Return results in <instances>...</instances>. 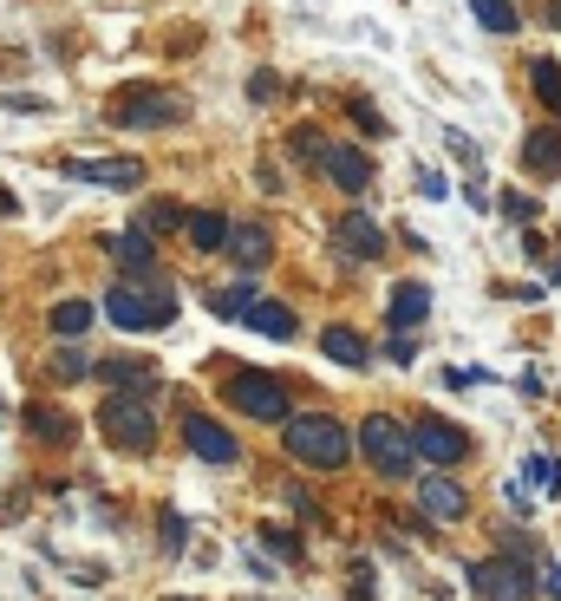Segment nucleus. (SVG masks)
I'll return each instance as SVG.
<instances>
[{
    "label": "nucleus",
    "instance_id": "nucleus-1",
    "mask_svg": "<svg viewBox=\"0 0 561 601\" xmlns=\"http://www.w3.org/2000/svg\"><path fill=\"white\" fill-rule=\"evenodd\" d=\"M280 451L294 464H307V471H340L352 457V432L340 419H327V412H294L280 425Z\"/></svg>",
    "mask_w": 561,
    "mask_h": 601
},
{
    "label": "nucleus",
    "instance_id": "nucleus-2",
    "mask_svg": "<svg viewBox=\"0 0 561 601\" xmlns=\"http://www.w3.org/2000/svg\"><path fill=\"white\" fill-rule=\"evenodd\" d=\"M105 320L125 327V334H157L177 320V295L157 282V288H138V282H112L105 288Z\"/></svg>",
    "mask_w": 561,
    "mask_h": 601
},
{
    "label": "nucleus",
    "instance_id": "nucleus-3",
    "mask_svg": "<svg viewBox=\"0 0 561 601\" xmlns=\"http://www.w3.org/2000/svg\"><path fill=\"white\" fill-rule=\"evenodd\" d=\"M98 432L112 439V451H157V412H150V392H112L98 405Z\"/></svg>",
    "mask_w": 561,
    "mask_h": 601
},
{
    "label": "nucleus",
    "instance_id": "nucleus-4",
    "mask_svg": "<svg viewBox=\"0 0 561 601\" xmlns=\"http://www.w3.org/2000/svg\"><path fill=\"white\" fill-rule=\"evenodd\" d=\"M529 562H536V549H529V542H516V549H509V556H496V562H464V582H470L484 601H536Z\"/></svg>",
    "mask_w": 561,
    "mask_h": 601
},
{
    "label": "nucleus",
    "instance_id": "nucleus-5",
    "mask_svg": "<svg viewBox=\"0 0 561 601\" xmlns=\"http://www.w3.org/2000/svg\"><path fill=\"white\" fill-rule=\"evenodd\" d=\"M222 399L242 412V419H255V425H287L294 419V399H287V379L275 373H229V386H222Z\"/></svg>",
    "mask_w": 561,
    "mask_h": 601
},
{
    "label": "nucleus",
    "instance_id": "nucleus-6",
    "mask_svg": "<svg viewBox=\"0 0 561 601\" xmlns=\"http://www.w3.org/2000/svg\"><path fill=\"white\" fill-rule=\"evenodd\" d=\"M359 451H366V464L379 471V477H412V432L399 425V419H385V412H372V419H359Z\"/></svg>",
    "mask_w": 561,
    "mask_h": 601
},
{
    "label": "nucleus",
    "instance_id": "nucleus-7",
    "mask_svg": "<svg viewBox=\"0 0 561 601\" xmlns=\"http://www.w3.org/2000/svg\"><path fill=\"white\" fill-rule=\"evenodd\" d=\"M112 118L125 125V131H157V125H183L190 118V98L183 92H163V85H131L118 105H112Z\"/></svg>",
    "mask_w": 561,
    "mask_h": 601
},
{
    "label": "nucleus",
    "instance_id": "nucleus-8",
    "mask_svg": "<svg viewBox=\"0 0 561 601\" xmlns=\"http://www.w3.org/2000/svg\"><path fill=\"white\" fill-rule=\"evenodd\" d=\"M412 432V451H419L424 464H457V457H470V432L464 425H451V419H437V412H424V419H412L405 425Z\"/></svg>",
    "mask_w": 561,
    "mask_h": 601
},
{
    "label": "nucleus",
    "instance_id": "nucleus-9",
    "mask_svg": "<svg viewBox=\"0 0 561 601\" xmlns=\"http://www.w3.org/2000/svg\"><path fill=\"white\" fill-rule=\"evenodd\" d=\"M60 170H66L72 183H98V190H138L144 183L138 157H66Z\"/></svg>",
    "mask_w": 561,
    "mask_h": 601
},
{
    "label": "nucleus",
    "instance_id": "nucleus-10",
    "mask_svg": "<svg viewBox=\"0 0 561 601\" xmlns=\"http://www.w3.org/2000/svg\"><path fill=\"white\" fill-rule=\"evenodd\" d=\"M183 445H190V457H203V464H235V457H242L235 432L215 425L210 412H190V419H183Z\"/></svg>",
    "mask_w": 561,
    "mask_h": 601
},
{
    "label": "nucleus",
    "instance_id": "nucleus-11",
    "mask_svg": "<svg viewBox=\"0 0 561 601\" xmlns=\"http://www.w3.org/2000/svg\"><path fill=\"white\" fill-rule=\"evenodd\" d=\"M334 242H340V255H352V262H379L385 255V229L372 223V217H359V210H347L334 223Z\"/></svg>",
    "mask_w": 561,
    "mask_h": 601
},
{
    "label": "nucleus",
    "instance_id": "nucleus-12",
    "mask_svg": "<svg viewBox=\"0 0 561 601\" xmlns=\"http://www.w3.org/2000/svg\"><path fill=\"white\" fill-rule=\"evenodd\" d=\"M222 249H229V262H235L242 275H262V268L275 262V235H268L262 223H242V229H229V242H222Z\"/></svg>",
    "mask_w": 561,
    "mask_h": 601
},
{
    "label": "nucleus",
    "instance_id": "nucleus-13",
    "mask_svg": "<svg viewBox=\"0 0 561 601\" xmlns=\"http://www.w3.org/2000/svg\"><path fill=\"white\" fill-rule=\"evenodd\" d=\"M105 255L125 268V275H144V282H157V242L144 235V229H125V235H105Z\"/></svg>",
    "mask_w": 561,
    "mask_h": 601
},
{
    "label": "nucleus",
    "instance_id": "nucleus-14",
    "mask_svg": "<svg viewBox=\"0 0 561 601\" xmlns=\"http://www.w3.org/2000/svg\"><path fill=\"white\" fill-rule=\"evenodd\" d=\"M327 177L347 190V197H366L372 190V157L352 145H327Z\"/></svg>",
    "mask_w": 561,
    "mask_h": 601
},
{
    "label": "nucleus",
    "instance_id": "nucleus-15",
    "mask_svg": "<svg viewBox=\"0 0 561 601\" xmlns=\"http://www.w3.org/2000/svg\"><path fill=\"white\" fill-rule=\"evenodd\" d=\"M419 510L431 517V524H457V517L470 510V497H464L451 477H424L419 484Z\"/></svg>",
    "mask_w": 561,
    "mask_h": 601
},
{
    "label": "nucleus",
    "instance_id": "nucleus-16",
    "mask_svg": "<svg viewBox=\"0 0 561 601\" xmlns=\"http://www.w3.org/2000/svg\"><path fill=\"white\" fill-rule=\"evenodd\" d=\"M424 314H431V288H424V282H399V288H392V300H385L392 334H412V327H424Z\"/></svg>",
    "mask_w": 561,
    "mask_h": 601
},
{
    "label": "nucleus",
    "instance_id": "nucleus-17",
    "mask_svg": "<svg viewBox=\"0 0 561 601\" xmlns=\"http://www.w3.org/2000/svg\"><path fill=\"white\" fill-rule=\"evenodd\" d=\"M320 354H327L334 367H352V373H366V367H372V347H366L352 327H327V334H320Z\"/></svg>",
    "mask_w": 561,
    "mask_h": 601
},
{
    "label": "nucleus",
    "instance_id": "nucleus-18",
    "mask_svg": "<svg viewBox=\"0 0 561 601\" xmlns=\"http://www.w3.org/2000/svg\"><path fill=\"white\" fill-rule=\"evenodd\" d=\"M183 235H190V249H197V255H222V242H229V217L197 210V217H183Z\"/></svg>",
    "mask_w": 561,
    "mask_h": 601
},
{
    "label": "nucleus",
    "instance_id": "nucleus-19",
    "mask_svg": "<svg viewBox=\"0 0 561 601\" xmlns=\"http://www.w3.org/2000/svg\"><path fill=\"white\" fill-rule=\"evenodd\" d=\"M27 432L33 439H53V445H72L78 439V425H72L60 405H27Z\"/></svg>",
    "mask_w": 561,
    "mask_h": 601
},
{
    "label": "nucleus",
    "instance_id": "nucleus-20",
    "mask_svg": "<svg viewBox=\"0 0 561 601\" xmlns=\"http://www.w3.org/2000/svg\"><path fill=\"white\" fill-rule=\"evenodd\" d=\"M522 164H529L536 177H555L561 170V131H529V138H522Z\"/></svg>",
    "mask_w": 561,
    "mask_h": 601
},
{
    "label": "nucleus",
    "instance_id": "nucleus-21",
    "mask_svg": "<svg viewBox=\"0 0 561 601\" xmlns=\"http://www.w3.org/2000/svg\"><path fill=\"white\" fill-rule=\"evenodd\" d=\"M248 327L268 334V340H294L300 320H294V307H280V300H255V307H248Z\"/></svg>",
    "mask_w": 561,
    "mask_h": 601
},
{
    "label": "nucleus",
    "instance_id": "nucleus-22",
    "mask_svg": "<svg viewBox=\"0 0 561 601\" xmlns=\"http://www.w3.org/2000/svg\"><path fill=\"white\" fill-rule=\"evenodd\" d=\"M92 373L105 379V386H157V367H150V360H105V367H92Z\"/></svg>",
    "mask_w": 561,
    "mask_h": 601
},
{
    "label": "nucleus",
    "instance_id": "nucleus-23",
    "mask_svg": "<svg viewBox=\"0 0 561 601\" xmlns=\"http://www.w3.org/2000/svg\"><path fill=\"white\" fill-rule=\"evenodd\" d=\"M255 300H262V295H255V282H235V288H215L210 307L222 314V320H248V307H255Z\"/></svg>",
    "mask_w": 561,
    "mask_h": 601
},
{
    "label": "nucleus",
    "instance_id": "nucleus-24",
    "mask_svg": "<svg viewBox=\"0 0 561 601\" xmlns=\"http://www.w3.org/2000/svg\"><path fill=\"white\" fill-rule=\"evenodd\" d=\"M92 314H98L92 300H60V307H53V334H60V340H78V334L92 327Z\"/></svg>",
    "mask_w": 561,
    "mask_h": 601
},
{
    "label": "nucleus",
    "instance_id": "nucleus-25",
    "mask_svg": "<svg viewBox=\"0 0 561 601\" xmlns=\"http://www.w3.org/2000/svg\"><path fill=\"white\" fill-rule=\"evenodd\" d=\"M529 78H536V98H542V105L561 118V60H536V66H529Z\"/></svg>",
    "mask_w": 561,
    "mask_h": 601
},
{
    "label": "nucleus",
    "instance_id": "nucleus-26",
    "mask_svg": "<svg viewBox=\"0 0 561 601\" xmlns=\"http://www.w3.org/2000/svg\"><path fill=\"white\" fill-rule=\"evenodd\" d=\"M470 13L484 20V33H516V0H470Z\"/></svg>",
    "mask_w": 561,
    "mask_h": 601
},
{
    "label": "nucleus",
    "instance_id": "nucleus-27",
    "mask_svg": "<svg viewBox=\"0 0 561 601\" xmlns=\"http://www.w3.org/2000/svg\"><path fill=\"white\" fill-rule=\"evenodd\" d=\"M287 157H300V164H327V131H314V125L287 131Z\"/></svg>",
    "mask_w": 561,
    "mask_h": 601
},
{
    "label": "nucleus",
    "instance_id": "nucleus-28",
    "mask_svg": "<svg viewBox=\"0 0 561 601\" xmlns=\"http://www.w3.org/2000/svg\"><path fill=\"white\" fill-rule=\"evenodd\" d=\"M138 229L144 235H177V229H183V210H177V203H144Z\"/></svg>",
    "mask_w": 561,
    "mask_h": 601
},
{
    "label": "nucleus",
    "instance_id": "nucleus-29",
    "mask_svg": "<svg viewBox=\"0 0 561 601\" xmlns=\"http://www.w3.org/2000/svg\"><path fill=\"white\" fill-rule=\"evenodd\" d=\"M255 542H268V549H275L280 562H300V536H294V529H275V524H262V529H255Z\"/></svg>",
    "mask_w": 561,
    "mask_h": 601
},
{
    "label": "nucleus",
    "instance_id": "nucleus-30",
    "mask_svg": "<svg viewBox=\"0 0 561 601\" xmlns=\"http://www.w3.org/2000/svg\"><path fill=\"white\" fill-rule=\"evenodd\" d=\"M157 536H163V556H183V542H190V524H183L177 510H163V517H157Z\"/></svg>",
    "mask_w": 561,
    "mask_h": 601
},
{
    "label": "nucleus",
    "instance_id": "nucleus-31",
    "mask_svg": "<svg viewBox=\"0 0 561 601\" xmlns=\"http://www.w3.org/2000/svg\"><path fill=\"white\" fill-rule=\"evenodd\" d=\"M85 373H92V360H85L78 347H60V354H53V379H85Z\"/></svg>",
    "mask_w": 561,
    "mask_h": 601
},
{
    "label": "nucleus",
    "instance_id": "nucleus-32",
    "mask_svg": "<svg viewBox=\"0 0 561 601\" xmlns=\"http://www.w3.org/2000/svg\"><path fill=\"white\" fill-rule=\"evenodd\" d=\"M280 497H287V510H294V517H300V524H320V504H314V497H307V491H300V484H287V491H280Z\"/></svg>",
    "mask_w": 561,
    "mask_h": 601
},
{
    "label": "nucleus",
    "instance_id": "nucleus-33",
    "mask_svg": "<svg viewBox=\"0 0 561 601\" xmlns=\"http://www.w3.org/2000/svg\"><path fill=\"white\" fill-rule=\"evenodd\" d=\"M248 98H255V105L280 98V73H268V66H262V73H248Z\"/></svg>",
    "mask_w": 561,
    "mask_h": 601
},
{
    "label": "nucleus",
    "instance_id": "nucleus-34",
    "mask_svg": "<svg viewBox=\"0 0 561 601\" xmlns=\"http://www.w3.org/2000/svg\"><path fill=\"white\" fill-rule=\"evenodd\" d=\"M502 217H509V223H536V197H516V190H509V197H502Z\"/></svg>",
    "mask_w": 561,
    "mask_h": 601
},
{
    "label": "nucleus",
    "instance_id": "nucleus-35",
    "mask_svg": "<svg viewBox=\"0 0 561 601\" xmlns=\"http://www.w3.org/2000/svg\"><path fill=\"white\" fill-rule=\"evenodd\" d=\"M385 360H392V367H412V360H419L412 334H392V340H385Z\"/></svg>",
    "mask_w": 561,
    "mask_h": 601
},
{
    "label": "nucleus",
    "instance_id": "nucleus-36",
    "mask_svg": "<svg viewBox=\"0 0 561 601\" xmlns=\"http://www.w3.org/2000/svg\"><path fill=\"white\" fill-rule=\"evenodd\" d=\"M352 118H359V125H366V131H385V118H379V112H372V105H359V98H352Z\"/></svg>",
    "mask_w": 561,
    "mask_h": 601
},
{
    "label": "nucleus",
    "instance_id": "nucleus-37",
    "mask_svg": "<svg viewBox=\"0 0 561 601\" xmlns=\"http://www.w3.org/2000/svg\"><path fill=\"white\" fill-rule=\"evenodd\" d=\"M542 595L561 601V562H549V569H542Z\"/></svg>",
    "mask_w": 561,
    "mask_h": 601
},
{
    "label": "nucleus",
    "instance_id": "nucleus-38",
    "mask_svg": "<svg viewBox=\"0 0 561 601\" xmlns=\"http://www.w3.org/2000/svg\"><path fill=\"white\" fill-rule=\"evenodd\" d=\"M549 20H555V27H561V0H549Z\"/></svg>",
    "mask_w": 561,
    "mask_h": 601
},
{
    "label": "nucleus",
    "instance_id": "nucleus-39",
    "mask_svg": "<svg viewBox=\"0 0 561 601\" xmlns=\"http://www.w3.org/2000/svg\"><path fill=\"white\" fill-rule=\"evenodd\" d=\"M170 601H190V595H170Z\"/></svg>",
    "mask_w": 561,
    "mask_h": 601
}]
</instances>
